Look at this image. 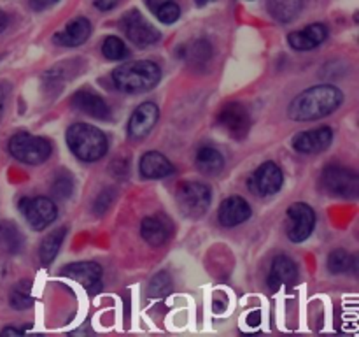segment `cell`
<instances>
[{"label": "cell", "mask_w": 359, "mask_h": 337, "mask_svg": "<svg viewBox=\"0 0 359 337\" xmlns=\"http://www.w3.org/2000/svg\"><path fill=\"white\" fill-rule=\"evenodd\" d=\"M72 107L97 119H107L109 116H111L109 105L105 104L104 98H102L100 95L91 93V91L88 90H81L74 95Z\"/></svg>", "instance_id": "obj_19"}, {"label": "cell", "mask_w": 359, "mask_h": 337, "mask_svg": "<svg viewBox=\"0 0 359 337\" xmlns=\"http://www.w3.org/2000/svg\"><path fill=\"white\" fill-rule=\"evenodd\" d=\"M0 336H23V330L13 329V326H6V329L0 332Z\"/></svg>", "instance_id": "obj_39"}, {"label": "cell", "mask_w": 359, "mask_h": 337, "mask_svg": "<svg viewBox=\"0 0 359 337\" xmlns=\"http://www.w3.org/2000/svg\"><path fill=\"white\" fill-rule=\"evenodd\" d=\"M251 218V206L238 195H231L223 200L217 211V220L223 227H237Z\"/></svg>", "instance_id": "obj_15"}, {"label": "cell", "mask_w": 359, "mask_h": 337, "mask_svg": "<svg viewBox=\"0 0 359 337\" xmlns=\"http://www.w3.org/2000/svg\"><path fill=\"white\" fill-rule=\"evenodd\" d=\"M284 181L283 171L276 161H265L249 178V188L259 197L276 195Z\"/></svg>", "instance_id": "obj_10"}, {"label": "cell", "mask_w": 359, "mask_h": 337, "mask_svg": "<svg viewBox=\"0 0 359 337\" xmlns=\"http://www.w3.org/2000/svg\"><path fill=\"white\" fill-rule=\"evenodd\" d=\"M20 211L34 230H44L58 216L55 202L48 197H23Z\"/></svg>", "instance_id": "obj_7"}, {"label": "cell", "mask_w": 359, "mask_h": 337, "mask_svg": "<svg viewBox=\"0 0 359 337\" xmlns=\"http://www.w3.org/2000/svg\"><path fill=\"white\" fill-rule=\"evenodd\" d=\"M259 322H262V312L259 311H252L251 315H248V323L251 326L259 325Z\"/></svg>", "instance_id": "obj_37"}, {"label": "cell", "mask_w": 359, "mask_h": 337, "mask_svg": "<svg viewBox=\"0 0 359 337\" xmlns=\"http://www.w3.org/2000/svg\"><path fill=\"white\" fill-rule=\"evenodd\" d=\"M7 93H9V86H7V84H4V83H0V119H2L4 109H6Z\"/></svg>", "instance_id": "obj_35"}, {"label": "cell", "mask_w": 359, "mask_h": 337, "mask_svg": "<svg viewBox=\"0 0 359 337\" xmlns=\"http://www.w3.org/2000/svg\"><path fill=\"white\" fill-rule=\"evenodd\" d=\"M56 2H58V0H30L32 7H34L35 11H44L48 9V7L55 6Z\"/></svg>", "instance_id": "obj_34"}, {"label": "cell", "mask_w": 359, "mask_h": 337, "mask_svg": "<svg viewBox=\"0 0 359 337\" xmlns=\"http://www.w3.org/2000/svg\"><path fill=\"white\" fill-rule=\"evenodd\" d=\"M266 7L273 20L280 23H291L300 14L304 0H266Z\"/></svg>", "instance_id": "obj_22"}, {"label": "cell", "mask_w": 359, "mask_h": 337, "mask_svg": "<svg viewBox=\"0 0 359 337\" xmlns=\"http://www.w3.org/2000/svg\"><path fill=\"white\" fill-rule=\"evenodd\" d=\"M91 35V23L86 18H76L65 25V28L56 32L53 41L58 46H67V48H76V46L84 44Z\"/></svg>", "instance_id": "obj_17"}, {"label": "cell", "mask_w": 359, "mask_h": 337, "mask_svg": "<svg viewBox=\"0 0 359 337\" xmlns=\"http://www.w3.org/2000/svg\"><path fill=\"white\" fill-rule=\"evenodd\" d=\"M0 246L9 253H18L23 246V237L20 230L11 221L0 223Z\"/></svg>", "instance_id": "obj_27"}, {"label": "cell", "mask_w": 359, "mask_h": 337, "mask_svg": "<svg viewBox=\"0 0 359 337\" xmlns=\"http://www.w3.org/2000/svg\"><path fill=\"white\" fill-rule=\"evenodd\" d=\"M7 23H9V18L4 11H0V32H4L7 28Z\"/></svg>", "instance_id": "obj_40"}, {"label": "cell", "mask_w": 359, "mask_h": 337, "mask_svg": "<svg viewBox=\"0 0 359 337\" xmlns=\"http://www.w3.org/2000/svg\"><path fill=\"white\" fill-rule=\"evenodd\" d=\"M158 16V20L161 21V23L165 25H172L175 23V21L179 20V16H181V9H179L177 4H174L170 0V2L163 4L161 7H158L156 13H154Z\"/></svg>", "instance_id": "obj_32"}, {"label": "cell", "mask_w": 359, "mask_h": 337, "mask_svg": "<svg viewBox=\"0 0 359 337\" xmlns=\"http://www.w3.org/2000/svg\"><path fill=\"white\" fill-rule=\"evenodd\" d=\"M175 200L186 218H200L209 211L212 192L205 183L184 181L175 192Z\"/></svg>", "instance_id": "obj_5"}, {"label": "cell", "mask_w": 359, "mask_h": 337, "mask_svg": "<svg viewBox=\"0 0 359 337\" xmlns=\"http://www.w3.org/2000/svg\"><path fill=\"white\" fill-rule=\"evenodd\" d=\"M217 125L235 140H242L251 130V116L241 102H230L217 114Z\"/></svg>", "instance_id": "obj_8"}, {"label": "cell", "mask_w": 359, "mask_h": 337, "mask_svg": "<svg viewBox=\"0 0 359 337\" xmlns=\"http://www.w3.org/2000/svg\"><path fill=\"white\" fill-rule=\"evenodd\" d=\"M60 274L79 283L90 295H97L102 290V267L95 262L69 263Z\"/></svg>", "instance_id": "obj_12"}, {"label": "cell", "mask_w": 359, "mask_h": 337, "mask_svg": "<svg viewBox=\"0 0 359 337\" xmlns=\"http://www.w3.org/2000/svg\"><path fill=\"white\" fill-rule=\"evenodd\" d=\"M356 269V256L346 249H335L328 256V270L333 274H346Z\"/></svg>", "instance_id": "obj_25"}, {"label": "cell", "mask_w": 359, "mask_h": 337, "mask_svg": "<svg viewBox=\"0 0 359 337\" xmlns=\"http://www.w3.org/2000/svg\"><path fill=\"white\" fill-rule=\"evenodd\" d=\"M158 116H160V109L153 102H144L139 107L133 111L132 118L128 121V136L133 140H142L146 139L151 133V130L154 128L158 121Z\"/></svg>", "instance_id": "obj_14"}, {"label": "cell", "mask_w": 359, "mask_h": 337, "mask_svg": "<svg viewBox=\"0 0 359 337\" xmlns=\"http://www.w3.org/2000/svg\"><path fill=\"white\" fill-rule=\"evenodd\" d=\"M172 291V279L167 272H160L151 279L149 286H147V293L154 298L167 297Z\"/></svg>", "instance_id": "obj_30"}, {"label": "cell", "mask_w": 359, "mask_h": 337, "mask_svg": "<svg viewBox=\"0 0 359 337\" xmlns=\"http://www.w3.org/2000/svg\"><path fill=\"white\" fill-rule=\"evenodd\" d=\"M53 195L58 199H69L74 192V179L69 172H60L51 185Z\"/></svg>", "instance_id": "obj_31"}, {"label": "cell", "mask_w": 359, "mask_h": 337, "mask_svg": "<svg viewBox=\"0 0 359 337\" xmlns=\"http://www.w3.org/2000/svg\"><path fill=\"white\" fill-rule=\"evenodd\" d=\"M67 144L70 151L83 161H97L105 157L109 140L100 128L88 123H74L67 130Z\"/></svg>", "instance_id": "obj_3"}, {"label": "cell", "mask_w": 359, "mask_h": 337, "mask_svg": "<svg viewBox=\"0 0 359 337\" xmlns=\"http://www.w3.org/2000/svg\"><path fill=\"white\" fill-rule=\"evenodd\" d=\"M287 237L293 242H304L305 239L311 237L316 225V213L309 204L297 202L287 209Z\"/></svg>", "instance_id": "obj_11"}, {"label": "cell", "mask_w": 359, "mask_h": 337, "mask_svg": "<svg viewBox=\"0 0 359 337\" xmlns=\"http://www.w3.org/2000/svg\"><path fill=\"white\" fill-rule=\"evenodd\" d=\"M181 56H186V58H188L189 65L202 67L205 65V63L210 60V56H212V48H210L209 41H205V39H198V41L193 42L191 46H188L186 53Z\"/></svg>", "instance_id": "obj_26"}, {"label": "cell", "mask_w": 359, "mask_h": 337, "mask_svg": "<svg viewBox=\"0 0 359 337\" xmlns=\"http://www.w3.org/2000/svg\"><path fill=\"white\" fill-rule=\"evenodd\" d=\"M102 55L107 60H121L128 55V49H126L125 42H123L121 39L111 35V37L105 39L104 44H102Z\"/></svg>", "instance_id": "obj_29"}, {"label": "cell", "mask_w": 359, "mask_h": 337, "mask_svg": "<svg viewBox=\"0 0 359 337\" xmlns=\"http://www.w3.org/2000/svg\"><path fill=\"white\" fill-rule=\"evenodd\" d=\"M196 167H198L203 174H219L224 167V158L216 147L205 146L196 153Z\"/></svg>", "instance_id": "obj_23"}, {"label": "cell", "mask_w": 359, "mask_h": 337, "mask_svg": "<svg viewBox=\"0 0 359 337\" xmlns=\"http://www.w3.org/2000/svg\"><path fill=\"white\" fill-rule=\"evenodd\" d=\"M172 234V227L167 220L161 216H149L144 218L140 225V235L144 241L151 246H161L168 241Z\"/></svg>", "instance_id": "obj_21"}, {"label": "cell", "mask_w": 359, "mask_h": 337, "mask_svg": "<svg viewBox=\"0 0 359 337\" xmlns=\"http://www.w3.org/2000/svg\"><path fill=\"white\" fill-rule=\"evenodd\" d=\"M9 153L16 160L28 165L44 164L53 153V147L44 137L32 136V133L20 132L9 139Z\"/></svg>", "instance_id": "obj_4"}, {"label": "cell", "mask_w": 359, "mask_h": 337, "mask_svg": "<svg viewBox=\"0 0 359 337\" xmlns=\"http://www.w3.org/2000/svg\"><path fill=\"white\" fill-rule=\"evenodd\" d=\"M114 197H116L114 190H112V188L104 190V192H102L100 195L97 197V200H95V204H93L95 213L104 214L105 211H109V207H111L112 202H114Z\"/></svg>", "instance_id": "obj_33"}, {"label": "cell", "mask_w": 359, "mask_h": 337, "mask_svg": "<svg viewBox=\"0 0 359 337\" xmlns=\"http://www.w3.org/2000/svg\"><path fill=\"white\" fill-rule=\"evenodd\" d=\"M119 0H95V6L100 11H111L112 7L118 6Z\"/></svg>", "instance_id": "obj_36"}, {"label": "cell", "mask_w": 359, "mask_h": 337, "mask_svg": "<svg viewBox=\"0 0 359 337\" xmlns=\"http://www.w3.org/2000/svg\"><path fill=\"white\" fill-rule=\"evenodd\" d=\"M9 304L13 305L14 309H18V311L30 308V305L34 304L30 283H27V281H21V283H18L16 286L13 288V291H11Z\"/></svg>", "instance_id": "obj_28"}, {"label": "cell", "mask_w": 359, "mask_h": 337, "mask_svg": "<svg viewBox=\"0 0 359 337\" xmlns=\"http://www.w3.org/2000/svg\"><path fill=\"white\" fill-rule=\"evenodd\" d=\"M140 174L147 179H160L167 178L174 172V165L170 164L167 157L160 151H147L140 158Z\"/></svg>", "instance_id": "obj_20"}, {"label": "cell", "mask_w": 359, "mask_h": 337, "mask_svg": "<svg viewBox=\"0 0 359 337\" xmlns=\"http://www.w3.org/2000/svg\"><path fill=\"white\" fill-rule=\"evenodd\" d=\"M167 2H170V0H146L147 7H149V9L153 11V13H156L158 7H161V6H163V4H167Z\"/></svg>", "instance_id": "obj_38"}, {"label": "cell", "mask_w": 359, "mask_h": 337, "mask_svg": "<svg viewBox=\"0 0 359 337\" xmlns=\"http://www.w3.org/2000/svg\"><path fill=\"white\" fill-rule=\"evenodd\" d=\"M344 93L333 84H318L302 91L287 107V116L294 121H314L330 116L340 107Z\"/></svg>", "instance_id": "obj_1"}, {"label": "cell", "mask_w": 359, "mask_h": 337, "mask_svg": "<svg viewBox=\"0 0 359 337\" xmlns=\"http://www.w3.org/2000/svg\"><path fill=\"white\" fill-rule=\"evenodd\" d=\"M326 37H328V28L323 23H314L309 25L304 30L291 32L287 35V42L297 51H309V49L321 46L326 41Z\"/></svg>", "instance_id": "obj_16"}, {"label": "cell", "mask_w": 359, "mask_h": 337, "mask_svg": "<svg viewBox=\"0 0 359 337\" xmlns=\"http://www.w3.org/2000/svg\"><path fill=\"white\" fill-rule=\"evenodd\" d=\"M326 192L340 199H356L359 195V176L342 165H328L321 176Z\"/></svg>", "instance_id": "obj_6"}, {"label": "cell", "mask_w": 359, "mask_h": 337, "mask_svg": "<svg viewBox=\"0 0 359 337\" xmlns=\"http://www.w3.org/2000/svg\"><path fill=\"white\" fill-rule=\"evenodd\" d=\"M333 143V130L330 126H319V128L300 132L293 137V147L298 153L318 154L328 150Z\"/></svg>", "instance_id": "obj_13"}, {"label": "cell", "mask_w": 359, "mask_h": 337, "mask_svg": "<svg viewBox=\"0 0 359 337\" xmlns=\"http://www.w3.org/2000/svg\"><path fill=\"white\" fill-rule=\"evenodd\" d=\"M298 279L297 263L286 255H279L273 258L269 274V288L272 291L279 290L283 284H293Z\"/></svg>", "instance_id": "obj_18"}, {"label": "cell", "mask_w": 359, "mask_h": 337, "mask_svg": "<svg viewBox=\"0 0 359 337\" xmlns=\"http://www.w3.org/2000/svg\"><path fill=\"white\" fill-rule=\"evenodd\" d=\"M67 228H56L55 232H51L49 235H46L44 241L41 242V248H39V258H41L42 265H49L53 260L58 255L60 248L63 244V239H65Z\"/></svg>", "instance_id": "obj_24"}, {"label": "cell", "mask_w": 359, "mask_h": 337, "mask_svg": "<svg viewBox=\"0 0 359 337\" xmlns=\"http://www.w3.org/2000/svg\"><path fill=\"white\" fill-rule=\"evenodd\" d=\"M209 2H212V0H196V4H198V6H205V4H209Z\"/></svg>", "instance_id": "obj_41"}, {"label": "cell", "mask_w": 359, "mask_h": 337, "mask_svg": "<svg viewBox=\"0 0 359 337\" xmlns=\"http://www.w3.org/2000/svg\"><path fill=\"white\" fill-rule=\"evenodd\" d=\"M161 70L160 67L149 60H137L118 67L112 72V81L116 88L123 93H144L149 91L160 83Z\"/></svg>", "instance_id": "obj_2"}, {"label": "cell", "mask_w": 359, "mask_h": 337, "mask_svg": "<svg viewBox=\"0 0 359 337\" xmlns=\"http://www.w3.org/2000/svg\"><path fill=\"white\" fill-rule=\"evenodd\" d=\"M123 30L126 37L137 46V48H147L160 41V32L139 13V11H128L121 20Z\"/></svg>", "instance_id": "obj_9"}]
</instances>
